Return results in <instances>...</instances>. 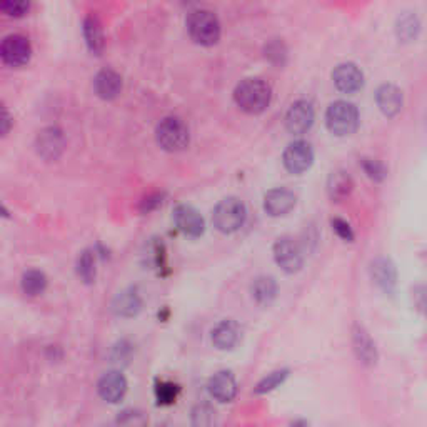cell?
<instances>
[{
	"label": "cell",
	"mask_w": 427,
	"mask_h": 427,
	"mask_svg": "<svg viewBox=\"0 0 427 427\" xmlns=\"http://www.w3.org/2000/svg\"><path fill=\"white\" fill-rule=\"evenodd\" d=\"M287 47L281 39H272L265 44L264 55L265 59L275 67H284L287 62Z\"/></svg>",
	"instance_id": "obj_27"
},
{
	"label": "cell",
	"mask_w": 427,
	"mask_h": 427,
	"mask_svg": "<svg viewBox=\"0 0 427 427\" xmlns=\"http://www.w3.org/2000/svg\"><path fill=\"white\" fill-rule=\"evenodd\" d=\"M274 260L284 272L296 274L304 265V252L292 237H281L274 244Z\"/></svg>",
	"instance_id": "obj_6"
},
{
	"label": "cell",
	"mask_w": 427,
	"mask_h": 427,
	"mask_svg": "<svg viewBox=\"0 0 427 427\" xmlns=\"http://www.w3.org/2000/svg\"><path fill=\"white\" fill-rule=\"evenodd\" d=\"M419 20H417L416 16L412 13H407V16H402L397 22V37L402 40V42H411L414 40L417 34H419Z\"/></svg>",
	"instance_id": "obj_28"
},
{
	"label": "cell",
	"mask_w": 427,
	"mask_h": 427,
	"mask_svg": "<svg viewBox=\"0 0 427 427\" xmlns=\"http://www.w3.org/2000/svg\"><path fill=\"white\" fill-rule=\"evenodd\" d=\"M315 112L311 102L307 100H297L291 105L286 114V128L292 136H304L311 131L314 124Z\"/></svg>",
	"instance_id": "obj_9"
},
{
	"label": "cell",
	"mask_w": 427,
	"mask_h": 427,
	"mask_svg": "<svg viewBox=\"0 0 427 427\" xmlns=\"http://www.w3.org/2000/svg\"><path fill=\"white\" fill-rule=\"evenodd\" d=\"M282 162L284 167L287 169V172L296 174H304L306 171H309L314 164V150H312V145L306 140H296L292 144H289L286 147L282 154Z\"/></svg>",
	"instance_id": "obj_7"
},
{
	"label": "cell",
	"mask_w": 427,
	"mask_h": 427,
	"mask_svg": "<svg viewBox=\"0 0 427 427\" xmlns=\"http://www.w3.org/2000/svg\"><path fill=\"white\" fill-rule=\"evenodd\" d=\"M0 215H4V217H7V215H8V210L4 208L2 204H0Z\"/></svg>",
	"instance_id": "obj_39"
},
{
	"label": "cell",
	"mask_w": 427,
	"mask_h": 427,
	"mask_svg": "<svg viewBox=\"0 0 427 427\" xmlns=\"http://www.w3.org/2000/svg\"><path fill=\"white\" fill-rule=\"evenodd\" d=\"M371 277L384 294H392L397 286V269L387 257H378L371 263Z\"/></svg>",
	"instance_id": "obj_13"
},
{
	"label": "cell",
	"mask_w": 427,
	"mask_h": 427,
	"mask_svg": "<svg viewBox=\"0 0 427 427\" xmlns=\"http://www.w3.org/2000/svg\"><path fill=\"white\" fill-rule=\"evenodd\" d=\"M332 80L337 90L344 92V94H354L364 85V73L356 64L344 62L334 68Z\"/></svg>",
	"instance_id": "obj_12"
},
{
	"label": "cell",
	"mask_w": 427,
	"mask_h": 427,
	"mask_svg": "<svg viewBox=\"0 0 427 427\" xmlns=\"http://www.w3.org/2000/svg\"><path fill=\"white\" fill-rule=\"evenodd\" d=\"M210 339H212L214 347H217L219 351H231L241 341V329L236 320L226 319L212 329Z\"/></svg>",
	"instance_id": "obj_18"
},
{
	"label": "cell",
	"mask_w": 427,
	"mask_h": 427,
	"mask_svg": "<svg viewBox=\"0 0 427 427\" xmlns=\"http://www.w3.org/2000/svg\"><path fill=\"white\" fill-rule=\"evenodd\" d=\"M84 39L87 47L92 54L100 55L104 50L105 40H104V29L100 20L95 16H87L84 20Z\"/></svg>",
	"instance_id": "obj_24"
},
{
	"label": "cell",
	"mask_w": 427,
	"mask_h": 427,
	"mask_svg": "<svg viewBox=\"0 0 427 427\" xmlns=\"http://www.w3.org/2000/svg\"><path fill=\"white\" fill-rule=\"evenodd\" d=\"M354 191V179L346 171H334L327 179V196L330 200L342 202Z\"/></svg>",
	"instance_id": "obj_21"
},
{
	"label": "cell",
	"mask_w": 427,
	"mask_h": 427,
	"mask_svg": "<svg viewBox=\"0 0 427 427\" xmlns=\"http://www.w3.org/2000/svg\"><path fill=\"white\" fill-rule=\"evenodd\" d=\"M30 8V0H0V12L8 17H24Z\"/></svg>",
	"instance_id": "obj_31"
},
{
	"label": "cell",
	"mask_w": 427,
	"mask_h": 427,
	"mask_svg": "<svg viewBox=\"0 0 427 427\" xmlns=\"http://www.w3.org/2000/svg\"><path fill=\"white\" fill-rule=\"evenodd\" d=\"M142 311V299L136 289L119 292L112 302V312L119 318H136Z\"/></svg>",
	"instance_id": "obj_22"
},
{
	"label": "cell",
	"mask_w": 427,
	"mask_h": 427,
	"mask_svg": "<svg viewBox=\"0 0 427 427\" xmlns=\"http://www.w3.org/2000/svg\"><path fill=\"white\" fill-rule=\"evenodd\" d=\"M375 102L385 117H396L402 109V92L392 84H383L375 92Z\"/></svg>",
	"instance_id": "obj_20"
},
{
	"label": "cell",
	"mask_w": 427,
	"mask_h": 427,
	"mask_svg": "<svg viewBox=\"0 0 427 427\" xmlns=\"http://www.w3.org/2000/svg\"><path fill=\"white\" fill-rule=\"evenodd\" d=\"M330 224H332L334 232H336L337 236L342 239V241H346V242L354 241V232H352V227L349 226L346 220L332 219V220H330Z\"/></svg>",
	"instance_id": "obj_34"
},
{
	"label": "cell",
	"mask_w": 427,
	"mask_h": 427,
	"mask_svg": "<svg viewBox=\"0 0 427 427\" xmlns=\"http://www.w3.org/2000/svg\"><path fill=\"white\" fill-rule=\"evenodd\" d=\"M157 144L167 152H182L189 147V127L179 117H164L155 128Z\"/></svg>",
	"instance_id": "obj_5"
},
{
	"label": "cell",
	"mask_w": 427,
	"mask_h": 427,
	"mask_svg": "<svg viewBox=\"0 0 427 427\" xmlns=\"http://www.w3.org/2000/svg\"><path fill=\"white\" fill-rule=\"evenodd\" d=\"M11 128H12L11 114H8V110L4 107L2 104H0V137L8 134V132H11Z\"/></svg>",
	"instance_id": "obj_37"
},
{
	"label": "cell",
	"mask_w": 427,
	"mask_h": 427,
	"mask_svg": "<svg viewBox=\"0 0 427 427\" xmlns=\"http://www.w3.org/2000/svg\"><path fill=\"white\" fill-rule=\"evenodd\" d=\"M179 385L172 384V383H159L157 387H155V397H157L159 404H164V406H169V404L176 402V399L179 396Z\"/></svg>",
	"instance_id": "obj_32"
},
{
	"label": "cell",
	"mask_w": 427,
	"mask_h": 427,
	"mask_svg": "<svg viewBox=\"0 0 427 427\" xmlns=\"http://www.w3.org/2000/svg\"><path fill=\"white\" fill-rule=\"evenodd\" d=\"M32 47L24 35H8L0 44V59L6 66L22 67L30 61Z\"/></svg>",
	"instance_id": "obj_8"
},
{
	"label": "cell",
	"mask_w": 427,
	"mask_h": 427,
	"mask_svg": "<svg viewBox=\"0 0 427 427\" xmlns=\"http://www.w3.org/2000/svg\"><path fill=\"white\" fill-rule=\"evenodd\" d=\"M37 152L45 160H57L66 149V137L59 127H47L37 136Z\"/></svg>",
	"instance_id": "obj_10"
},
{
	"label": "cell",
	"mask_w": 427,
	"mask_h": 427,
	"mask_svg": "<svg viewBox=\"0 0 427 427\" xmlns=\"http://www.w3.org/2000/svg\"><path fill=\"white\" fill-rule=\"evenodd\" d=\"M209 394L217 402H231L237 394V383L231 371H219L209 380Z\"/></svg>",
	"instance_id": "obj_17"
},
{
	"label": "cell",
	"mask_w": 427,
	"mask_h": 427,
	"mask_svg": "<svg viewBox=\"0 0 427 427\" xmlns=\"http://www.w3.org/2000/svg\"><path fill=\"white\" fill-rule=\"evenodd\" d=\"M289 378V369H281V371H274L270 373L267 378H264L259 384L255 385L254 392L255 394H267L272 392L274 389H277L279 385H282L286 383V379Z\"/></svg>",
	"instance_id": "obj_29"
},
{
	"label": "cell",
	"mask_w": 427,
	"mask_h": 427,
	"mask_svg": "<svg viewBox=\"0 0 427 427\" xmlns=\"http://www.w3.org/2000/svg\"><path fill=\"white\" fill-rule=\"evenodd\" d=\"M352 346H354V352L361 364L367 367L375 366V362L379 359L375 342L371 339L369 332L359 324H356L354 329H352Z\"/></svg>",
	"instance_id": "obj_16"
},
{
	"label": "cell",
	"mask_w": 427,
	"mask_h": 427,
	"mask_svg": "<svg viewBox=\"0 0 427 427\" xmlns=\"http://www.w3.org/2000/svg\"><path fill=\"white\" fill-rule=\"evenodd\" d=\"M174 222L179 231L186 234L187 237H200L205 232L204 217L199 214V210L192 208V205L181 204L174 209Z\"/></svg>",
	"instance_id": "obj_11"
},
{
	"label": "cell",
	"mask_w": 427,
	"mask_h": 427,
	"mask_svg": "<svg viewBox=\"0 0 427 427\" xmlns=\"http://www.w3.org/2000/svg\"><path fill=\"white\" fill-rule=\"evenodd\" d=\"M119 422L121 424H126V426H140V424H145V419L144 416H142V412H137V411H124L122 416H119Z\"/></svg>",
	"instance_id": "obj_35"
},
{
	"label": "cell",
	"mask_w": 427,
	"mask_h": 427,
	"mask_svg": "<svg viewBox=\"0 0 427 427\" xmlns=\"http://www.w3.org/2000/svg\"><path fill=\"white\" fill-rule=\"evenodd\" d=\"M247 209L239 197H226L215 205L212 214L214 227L222 234H234L246 224Z\"/></svg>",
	"instance_id": "obj_4"
},
{
	"label": "cell",
	"mask_w": 427,
	"mask_h": 427,
	"mask_svg": "<svg viewBox=\"0 0 427 427\" xmlns=\"http://www.w3.org/2000/svg\"><path fill=\"white\" fill-rule=\"evenodd\" d=\"M47 275H45L42 270H27V272L22 275V291H24L27 296H40V294L45 292V289H47Z\"/></svg>",
	"instance_id": "obj_25"
},
{
	"label": "cell",
	"mask_w": 427,
	"mask_h": 427,
	"mask_svg": "<svg viewBox=\"0 0 427 427\" xmlns=\"http://www.w3.org/2000/svg\"><path fill=\"white\" fill-rule=\"evenodd\" d=\"M270 100H272L270 85L259 77H249V79L239 82L234 90V102L242 112L251 114V116L263 114L270 105Z\"/></svg>",
	"instance_id": "obj_1"
},
{
	"label": "cell",
	"mask_w": 427,
	"mask_h": 427,
	"mask_svg": "<svg viewBox=\"0 0 427 427\" xmlns=\"http://www.w3.org/2000/svg\"><path fill=\"white\" fill-rule=\"evenodd\" d=\"M162 199H164L162 194H152V196L145 197L140 204V212H144V214L152 212V210L157 209L159 205H162Z\"/></svg>",
	"instance_id": "obj_36"
},
{
	"label": "cell",
	"mask_w": 427,
	"mask_h": 427,
	"mask_svg": "<svg viewBox=\"0 0 427 427\" xmlns=\"http://www.w3.org/2000/svg\"><path fill=\"white\" fill-rule=\"evenodd\" d=\"M296 204H297V197L294 196V192H291L289 189H284V187L269 191L267 194L264 196V210L269 215H272V217H282V215H287L294 208H296Z\"/></svg>",
	"instance_id": "obj_14"
},
{
	"label": "cell",
	"mask_w": 427,
	"mask_h": 427,
	"mask_svg": "<svg viewBox=\"0 0 427 427\" xmlns=\"http://www.w3.org/2000/svg\"><path fill=\"white\" fill-rule=\"evenodd\" d=\"M215 422V411L208 404H199L192 411V424L194 426H212Z\"/></svg>",
	"instance_id": "obj_33"
},
{
	"label": "cell",
	"mask_w": 427,
	"mask_h": 427,
	"mask_svg": "<svg viewBox=\"0 0 427 427\" xmlns=\"http://www.w3.org/2000/svg\"><path fill=\"white\" fill-rule=\"evenodd\" d=\"M77 274L82 279V282L85 284H92L95 281V274H97V269H95V254L92 251H84L77 259Z\"/></svg>",
	"instance_id": "obj_26"
},
{
	"label": "cell",
	"mask_w": 427,
	"mask_h": 427,
	"mask_svg": "<svg viewBox=\"0 0 427 427\" xmlns=\"http://www.w3.org/2000/svg\"><path fill=\"white\" fill-rule=\"evenodd\" d=\"M325 126L334 136L346 137L354 134L359 127V110L347 100H336L325 112Z\"/></svg>",
	"instance_id": "obj_3"
},
{
	"label": "cell",
	"mask_w": 427,
	"mask_h": 427,
	"mask_svg": "<svg viewBox=\"0 0 427 427\" xmlns=\"http://www.w3.org/2000/svg\"><path fill=\"white\" fill-rule=\"evenodd\" d=\"M95 94L104 100H114L122 92V77L112 68H104L94 79Z\"/></svg>",
	"instance_id": "obj_19"
},
{
	"label": "cell",
	"mask_w": 427,
	"mask_h": 427,
	"mask_svg": "<svg viewBox=\"0 0 427 427\" xmlns=\"http://www.w3.org/2000/svg\"><path fill=\"white\" fill-rule=\"evenodd\" d=\"M251 294L259 306H270L277 297V282L269 275H260L252 282Z\"/></svg>",
	"instance_id": "obj_23"
},
{
	"label": "cell",
	"mask_w": 427,
	"mask_h": 427,
	"mask_svg": "<svg viewBox=\"0 0 427 427\" xmlns=\"http://www.w3.org/2000/svg\"><path fill=\"white\" fill-rule=\"evenodd\" d=\"M187 32L196 44L204 47H212L220 39V22L214 12L199 8L187 17Z\"/></svg>",
	"instance_id": "obj_2"
},
{
	"label": "cell",
	"mask_w": 427,
	"mask_h": 427,
	"mask_svg": "<svg viewBox=\"0 0 427 427\" xmlns=\"http://www.w3.org/2000/svg\"><path fill=\"white\" fill-rule=\"evenodd\" d=\"M128 356H131V346H126V342H121L114 349V361L116 362L127 361Z\"/></svg>",
	"instance_id": "obj_38"
},
{
	"label": "cell",
	"mask_w": 427,
	"mask_h": 427,
	"mask_svg": "<svg viewBox=\"0 0 427 427\" xmlns=\"http://www.w3.org/2000/svg\"><path fill=\"white\" fill-rule=\"evenodd\" d=\"M361 165H362V169H364L366 176L369 177L371 181L383 182L384 179L387 177V169H385V165L380 162V160L364 157L361 160Z\"/></svg>",
	"instance_id": "obj_30"
},
{
	"label": "cell",
	"mask_w": 427,
	"mask_h": 427,
	"mask_svg": "<svg viewBox=\"0 0 427 427\" xmlns=\"http://www.w3.org/2000/svg\"><path fill=\"white\" fill-rule=\"evenodd\" d=\"M97 392L105 402L116 404L122 401L127 392V379L119 371H110V373L104 374L100 378L97 384Z\"/></svg>",
	"instance_id": "obj_15"
}]
</instances>
